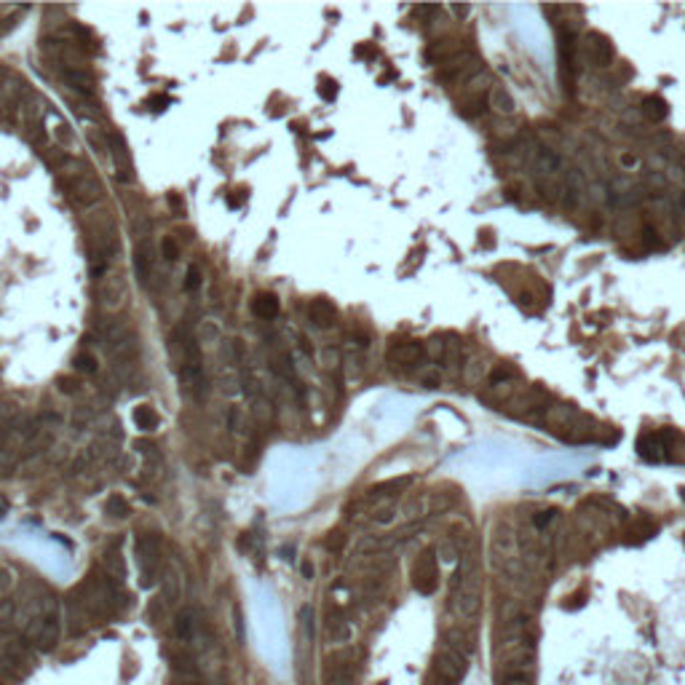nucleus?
<instances>
[{"label": "nucleus", "mask_w": 685, "mask_h": 685, "mask_svg": "<svg viewBox=\"0 0 685 685\" xmlns=\"http://www.w3.org/2000/svg\"><path fill=\"white\" fill-rule=\"evenodd\" d=\"M175 343V354H177V375L179 388L193 399V401H203L206 399V373H203V359H201L199 340L193 337V332L179 327L172 337Z\"/></svg>", "instance_id": "1"}, {"label": "nucleus", "mask_w": 685, "mask_h": 685, "mask_svg": "<svg viewBox=\"0 0 685 685\" xmlns=\"http://www.w3.org/2000/svg\"><path fill=\"white\" fill-rule=\"evenodd\" d=\"M22 637L35 651H51L59 642V613H57V599L41 597L30 605V616L24 621Z\"/></svg>", "instance_id": "2"}, {"label": "nucleus", "mask_w": 685, "mask_h": 685, "mask_svg": "<svg viewBox=\"0 0 685 685\" xmlns=\"http://www.w3.org/2000/svg\"><path fill=\"white\" fill-rule=\"evenodd\" d=\"M65 188L81 206H91V203H97V201L102 199L99 179L94 177V175H89L83 166H78V172H65Z\"/></svg>", "instance_id": "3"}, {"label": "nucleus", "mask_w": 685, "mask_h": 685, "mask_svg": "<svg viewBox=\"0 0 685 685\" xmlns=\"http://www.w3.org/2000/svg\"><path fill=\"white\" fill-rule=\"evenodd\" d=\"M675 439L677 434L672 428H662V431H648L637 439V453L645 461L656 464V461H666L675 450Z\"/></svg>", "instance_id": "4"}, {"label": "nucleus", "mask_w": 685, "mask_h": 685, "mask_svg": "<svg viewBox=\"0 0 685 685\" xmlns=\"http://www.w3.org/2000/svg\"><path fill=\"white\" fill-rule=\"evenodd\" d=\"M137 559L142 568V586H153L158 562H161V538L153 533H145L137 538Z\"/></svg>", "instance_id": "5"}, {"label": "nucleus", "mask_w": 685, "mask_h": 685, "mask_svg": "<svg viewBox=\"0 0 685 685\" xmlns=\"http://www.w3.org/2000/svg\"><path fill=\"white\" fill-rule=\"evenodd\" d=\"M413 584H415V589L420 595H434V589L439 584V565H437V552L434 549H423L420 557L415 559Z\"/></svg>", "instance_id": "6"}, {"label": "nucleus", "mask_w": 685, "mask_h": 685, "mask_svg": "<svg viewBox=\"0 0 685 685\" xmlns=\"http://www.w3.org/2000/svg\"><path fill=\"white\" fill-rule=\"evenodd\" d=\"M426 356V348L420 346L418 340H401V343H394L388 348V361L391 364H399V367H418Z\"/></svg>", "instance_id": "7"}, {"label": "nucleus", "mask_w": 685, "mask_h": 685, "mask_svg": "<svg viewBox=\"0 0 685 685\" xmlns=\"http://www.w3.org/2000/svg\"><path fill=\"white\" fill-rule=\"evenodd\" d=\"M99 300L105 308H118L123 303V276L121 273L108 270L99 279Z\"/></svg>", "instance_id": "8"}, {"label": "nucleus", "mask_w": 685, "mask_h": 685, "mask_svg": "<svg viewBox=\"0 0 685 685\" xmlns=\"http://www.w3.org/2000/svg\"><path fill=\"white\" fill-rule=\"evenodd\" d=\"M581 51H584V57L592 65H608L613 59V48H610V43L599 32H586V38L581 43Z\"/></svg>", "instance_id": "9"}, {"label": "nucleus", "mask_w": 685, "mask_h": 685, "mask_svg": "<svg viewBox=\"0 0 685 685\" xmlns=\"http://www.w3.org/2000/svg\"><path fill=\"white\" fill-rule=\"evenodd\" d=\"M110 150L112 163H115V177L121 182H129L132 179V155H129V148H126L121 134H110Z\"/></svg>", "instance_id": "10"}, {"label": "nucleus", "mask_w": 685, "mask_h": 685, "mask_svg": "<svg viewBox=\"0 0 685 685\" xmlns=\"http://www.w3.org/2000/svg\"><path fill=\"white\" fill-rule=\"evenodd\" d=\"M308 319L313 327L319 330H327V327H335L337 324V308L332 306L330 300H310L308 306Z\"/></svg>", "instance_id": "11"}, {"label": "nucleus", "mask_w": 685, "mask_h": 685, "mask_svg": "<svg viewBox=\"0 0 685 685\" xmlns=\"http://www.w3.org/2000/svg\"><path fill=\"white\" fill-rule=\"evenodd\" d=\"M199 629H201L199 613H196L193 608H182L177 613V621H175V635H177V640L193 642L196 640V635H199Z\"/></svg>", "instance_id": "12"}, {"label": "nucleus", "mask_w": 685, "mask_h": 685, "mask_svg": "<svg viewBox=\"0 0 685 685\" xmlns=\"http://www.w3.org/2000/svg\"><path fill=\"white\" fill-rule=\"evenodd\" d=\"M166 659L172 664V669L177 672L179 677H201L199 675V662L190 651H166Z\"/></svg>", "instance_id": "13"}, {"label": "nucleus", "mask_w": 685, "mask_h": 685, "mask_svg": "<svg viewBox=\"0 0 685 685\" xmlns=\"http://www.w3.org/2000/svg\"><path fill=\"white\" fill-rule=\"evenodd\" d=\"M65 78H67V83L78 91L81 97H91V94H94L97 81H94V75H91L89 70H83V67H67Z\"/></svg>", "instance_id": "14"}, {"label": "nucleus", "mask_w": 685, "mask_h": 685, "mask_svg": "<svg viewBox=\"0 0 685 685\" xmlns=\"http://www.w3.org/2000/svg\"><path fill=\"white\" fill-rule=\"evenodd\" d=\"M327 635H330L332 642H348L351 640V635H354V629H351V624L340 616V610H330V616H327Z\"/></svg>", "instance_id": "15"}, {"label": "nucleus", "mask_w": 685, "mask_h": 685, "mask_svg": "<svg viewBox=\"0 0 685 685\" xmlns=\"http://www.w3.org/2000/svg\"><path fill=\"white\" fill-rule=\"evenodd\" d=\"M413 485V477H399V479H386L370 487V498H386V495H397L401 490Z\"/></svg>", "instance_id": "16"}, {"label": "nucleus", "mask_w": 685, "mask_h": 685, "mask_svg": "<svg viewBox=\"0 0 685 685\" xmlns=\"http://www.w3.org/2000/svg\"><path fill=\"white\" fill-rule=\"evenodd\" d=\"M121 544V541H118ZM118 544L112 546V549H108V554H105V559H102V570L105 573L110 575L112 581H123V575H126V568H123V559H121V552H115L118 549Z\"/></svg>", "instance_id": "17"}, {"label": "nucleus", "mask_w": 685, "mask_h": 685, "mask_svg": "<svg viewBox=\"0 0 685 685\" xmlns=\"http://www.w3.org/2000/svg\"><path fill=\"white\" fill-rule=\"evenodd\" d=\"M487 105H490L495 112H501V115H511V112H514V99H511V94H508L506 89H501V86L490 89V94H487Z\"/></svg>", "instance_id": "18"}, {"label": "nucleus", "mask_w": 685, "mask_h": 685, "mask_svg": "<svg viewBox=\"0 0 685 685\" xmlns=\"http://www.w3.org/2000/svg\"><path fill=\"white\" fill-rule=\"evenodd\" d=\"M252 310H255V316H260V319H273L276 313H279V300H276V295H257L255 300H252Z\"/></svg>", "instance_id": "19"}, {"label": "nucleus", "mask_w": 685, "mask_h": 685, "mask_svg": "<svg viewBox=\"0 0 685 685\" xmlns=\"http://www.w3.org/2000/svg\"><path fill=\"white\" fill-rule=\"evenodd\" d=\"M134 423H137L142 431H153V428H158L161 418H158V413H155L150 404H139V407L134 410Z\"/></svg>", "instance_id": "20"}, {"label": "nucleus", "mask_w": 685, "mask_h": 685, "mask_svg": "<svg viewBox=\"0 0 685 685\" xmlns=\"http://www.w3.org/2000/svg\"><path fill=\"white\" fill-rule=\"evenodd\" d=\"M161 592H163V602L166 605H172V602H177L179 597V578L175 570H166L163 578H161Z\"/></svg>", "instance_id": "21"}, {"label": "nucleus", "mask_w": 685, "mask_h": 685, "mask_svg": "<svg viewBox=\"0 0 685 685\" xmlns=\"http://www.w3.org/2000/svg\"><path fill=\"white\" fill-rule=\"evenodd\" d=\"M105 511H108L110 517H118V519H126V517L132 514V506H129V501H126L123 495H110V498L105 501Z\"/></svg>", "instance_id": "22"}, {"label": "nucleus", "mask_w": 685, "mask_h": 685, "mask_svg": "<svg viewBox=\"0 0 685 685\" xmlns=\"http://www.w3.org/2000/svg\"><path fill=\"white\" fill-rule=\"evenodd\" d=\"M642 115H648L651 121H662L664 115H666V102L659 99V97H648L642 102Z\"/></svg>", "instance_id": "23"}, {"label": "nucleus", "mask_w": 685, "mask_h": 685, "mask_svg": "<svg viewBox=\"0 0 685 685\" xmlns=\"http://www.w3.org/2000/svg\"><path fill=\"white\" fill-rule=\"evenodd\" d=\"M346 533L343 530H332V533H327V541H324V546H327V552H335V554H340L343 549H346Z\"/></svg>", "instance_id": "24"}, {"label": "nucleus", "mask_w": 685, "mask_h": 685, "mask_svg": "<svg viewBox=\"0 0 685 685\" xmlns=\"http://www.w3.org/2000/svg\"><path fill=\"white\" fill-rule=\"evenodd\" d=\"M75 370H78V373H94V370H97V359L91 354L75 356Z\"/></svg>", "instance_id": "25"}, {"label": "nucleus", "mask_w": 685, "mask_h": 685, "mask_svg": "<svg viewBox=\"0 0 685 685\" xmlns=\"http://www.w3.org/2000/svg\"><path fill=\"white\" fill-rule=\"evenodd\" d=\"M163 616H166V608L161 605V599H153V602H150V608H148V619L153 621V624H161Z\"/></svg>", "instance_id": "26"}, {"label": "nucleus", "mask_w": 685, "mask_h": 685, "mask_svg": "<svg viewBox=\"0 0 685 685\" xmlns=\"http://www.w3.org/2000/svg\"><path fill=\"white\" fill-rule=\"evenodd\" d=\"M161 252H163L166 260H177L179 257L177 241H175V239H163V241H161Z\"/></svg>", "instance_id": "27"}, {"label": "nucleus", "mask_w": 685, "mask_h": 685, "mask_svg": "<svg viewBox=\"0 0 685 685\" xmlns=\"http://www.w3.org/2000/svg\"><path fill=\"white\" fill-rule=\"evenodd\" d=\"M319 94H321L324 99H335V94H337V83H335V81H330V78H321Z\"/></svg>", "instance_id": "28"}, {"label": "nucleus", "mask_w": 685, "mask_h": 685, "mask_svg": "<svg viewBox=\"0 0 685 685\" xmlns=\"http://www.w3.org/2000/svg\"><path fill=\"white\" fill-rule=\"evenodd\" d=\"M199 284H201L199 268L190 266V268H188V279H185V287H188V289H199Z\"/></svg>", "instance_id": "29"}, {"label": "nucleus", "mask_w": 685, "mask_h": 685, "mask_svg": "<svg viewBox=\"0 0 685 685\" xmlns=\"http://www.w3.org/2000/svg\"><path fill=\"white\" fill-rule=\"evenodd\" d=\"M233 624H236V637H239V642H244V621L239 608H233Z\"/></svg>", "instance_id": "30"}, {"label": "nucleus", "mask_w": 685, "mask_h": 685, "mask_svg": "<svg viewBox=\"0 0 685 685\" xmlns=\"http://www.w3.org/2000/svg\"><path fill=\"white\" fill-rule=\"evenodd\" d=\"M169 206H172L175 215H182V212H185V201L179 199V196H175V193L169 196Z\"/></svg>", "instance_id": "31"}, {"label": "nucleus", "mask_w": 685, "mask_h": 685, "mask_svg": "<svg viewBox=\"0 0 685 685\" xmlns=\"http://www.w3.org/2000/svg\"><path fill=\"white\" fill-rule=\"evenodd\" d=\"M375 519H377V522H380V525H388V522L394 519V508H383V511L377 514Z\"/></svg>", "instance_id": "32"}, {"label": "nucleus", "mask_w": 685, "mask_h": 685, "mask_svg": "<svg viewBox=\"0 0 685 685\" xmlns=\"http://www.w3.org/2000/svg\"><path fill=\"white\" fill-rule=\"evenodd\" d=\"M300 573H303V578H308V581H310V578H313V565H310L308 559L303 562V568H300Z\"/></svg>", "instance_id": "33"}, {"label": "nucleus", "mask_w": 685, "mask_h": 685, "mask_svg": "<svg viewBox=\"0 0 685 685\" xmlns=\"http://www.w3.org/2000/svg\"><path fill=\"white\" fill-rule=\"evenodd\" d=\"M244 199H246V193H241V196H230V199H228V203H230V206L236 209V206H241Z\"/></svg>", "instance_id": "34"}, {"label": "nucleus", "mask_w": 685, "mask_h": 685, "mask_svg": "<svg viewBox=\"0 0 685 685\" xmlns=\"http://www.w3.org/2000/svg\"><path fill=\"white\" fill-rule=\"evenodd\" d=\"M150 102H153V105H158V110H163V105H166V102H169V99H163V97H153V99H150Z\"/></svg>", "instance_id": "35"}, {"label": "nucleus", "mask_w": 685, "mask_h": 685, "mask_svg": "<svg viewBox=\"0 0 685 685\" xmlns=\"http://www.w3.org/2000/svg\"><path fill=\"white\" fill-rule=\"evenodd\" d=\"M683 498H685V493H683Z\"/></svg>", "instance_id": "36"}]
</instances>
